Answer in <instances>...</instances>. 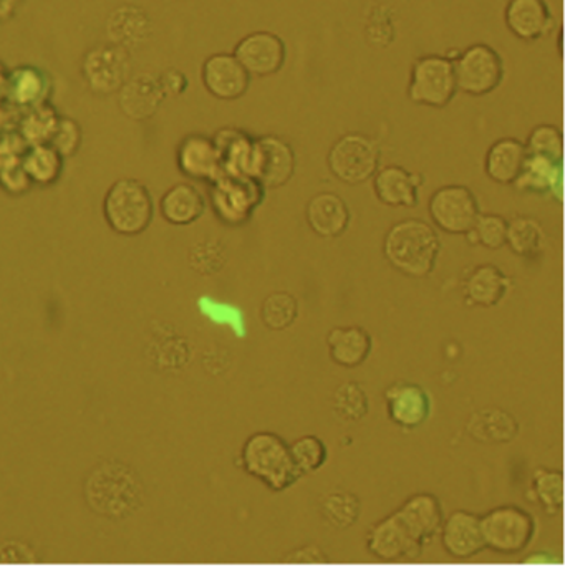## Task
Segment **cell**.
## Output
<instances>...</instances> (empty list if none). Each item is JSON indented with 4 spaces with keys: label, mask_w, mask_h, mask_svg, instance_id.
<instances>
[{
    "label": "cell",
    "mask_w": 565,
    "mask_h": 568,
    "mask_svg": "<svg viewBox=\"0 0 565 568\" xmlns=\"http://www.w3.org/2000/svg\"><path fill=\"white\" fill-rule=\"evenodd\" d=\"M466 433L476 443L507 444L520 434V423L503 407H483L468 417Z\"/></svg>",
    "instance_id": "obj_23"
},
{
    "label": "cell",
    "mask_w": 565,
    "mask_h": 568,
    "mask_svg": "<svg viewBox=\"0 0 565 568\" xmlns=\"http://www.w3.org/2000/svg\"><path fill=\"white\" fill-rule=\"evenodd\" d=\"M239 466L273 493H284L300 479L290 456L289 444L273 431H259L247 437L240 450Z\"/></svg>",
    "instance_id": "obj_2"
},
{
    "label": "cell",
    "mask_w": 565,
    "mask_h": 568,
    "mask_svg": "<svg viewBox=\"0 0 565 568\" xmlns=\"http://www.w3.org/2000/svg\"><path fill=\"white\" fill-rule=\"evenodd\" d=\"M56 123H59L56 113L50 106L39 103V105L30 109L25 118L20 122L19 135L29 146L50 143L53 133H55Z\"/></svg>",
    "instance_id": "obj_36"
},
{
    "label": "cell",
    "mask_w": 565,
    "mask_h": 568,
    "mask_svg": "<svg viewBox=\"0 0 565 568\" xmlns=\"http://www.w3.org/2000/svg\"><path fill=\"white\" fill-rule=\"evenodd\" d=\"M441 240L433 226L421 219H404L384 234L383 256L391 267L410 279H427L436 269Z\"/></svg>",
    "instance_id": "obj_1"
},
{
    "label": "cell",
    "mask_w": 565,
    "mask_h": 568,
    "mask_svg": "<svg viewBox=\"0 0 565 568\" xmlns=\"http://www.w3.org/2000/svg\"><path fill=\"white\" fill-rule=\"evenodd\" d=\"M388 420L403 431H414L430 420L433 403L421 384L410 381L391 383L383 393Z\"/></svg>",
    "instance_id": "obj_13"
},
{
    "label": "cell",
    "mask_w": 565,
    "mask_h": 568,
    "mask_svg": "<svg viewBox=\"0 0 565 568\" xmlns=\"http://www.w3.org/2000/svg\"><path fill=\"white\" fill-rule=\"evenodd\" d=\"M284 560L290 564H309V566H312V564L329 562V556L317 544H307V546L299 547V549L287 554Z\"/></svg>",
    "instance_id": "obj_43"
},
{
    "label": "cell",
    "mask_w": 565,
    "mask_h": 568,
    "mask_svg": "<svg viewBox=\"0 0 565 568\" xmlns=\"http://www.w3.org/2000/svg\"><path fill=\"white\" fill-rule=\"evenodd\" d=\"M513 186L521 193L551 194L563 200V162L526 153V162Z\"/></svg>",
    "instance_id": "obj_26"
},
{
    "label": "cell",
    "mask_w": 565,
    "mask_h": 568,
    "mask_svg": "<svg viewBox=\"0 0 565 568\" xmlns=\"http://www.w3.org/2000/svg\"><path fill=\"white\" fill-rule=\"evenodd\" d=\"M428 213L438 229L453 236H464L480 216V204L473 190L463 185L436 189L428 203Z\"/></svg>",
    "instance_id": "obj_10"
},
{
    "label": "cell",
    "mask_w": 565,
    "mask_h": 568,
    "mask_svg": "<svg viewBox=\"0 0 565 568\" xmlns=\"http://www.w3.org/2000/svg\"><path fill=\"white\" fill-rule=\"evenodd\" d=\"M453 63L458 92L470 96H486L503 82V56L487 43H473L458 53Z\"/></svg>",
    "instance_id": "obj_7"
},
{
    "label": "cell",
    "mask_w": 565,
    "mask_h": 568,
    "mask_svg": "<svg viewBox=\"0 0 565 568\" xmlns=\"http://www.w3.org/2000/svg\"><path fill=\"white\" fill-rule=\"evenodd\" d=\"M423 176L403 166H384L373 176L377 199L390 207H417Z\"/></svg>",
    "instance_id": "obj_20"
},
{
    "label": "cell",
    "mask_w": 565,
    "mask_h": 568,
    "mask_svg": "<svg viewBox=\"0 0 565 568\" xmlns=\"http://www.w3.org/2000/svg\"><path fill=\"white\" fill-rule=\"evenodd\" d=\"M176 162L183 175L199 182L213 183L223 175L216 143L203 135L186 136L178 146Z\"/></svg>",
    "instance_id": "obj_21"
},
{
    "label": "cell",
    "mask_w": 565,
    "mask_h": 568,
    "mask_svg": "<svg viewBox=\"0 0 565 568\" xmlns=\"http://www.w3.org/2000/svg\"><path fill=\"white\" fill-rule=\"evenodd\" d=\"M544 556L546 554H533L530 559L524 560V564H527V566H551V564H554V560H544Z\"/></svg>",
    "instance_id": "obj_45"
},
{
    "label": "cell",
    "mask_w": 565,
    "mask_h": 568,
    "mask_svg": "<svg viewBox=\"0 0 565 568\" xmlns=\"http://www.w3.org/2000/svg\"><path fill=\"white\" fill-rule=\"evenodd\" d=\"M103 214L110 229L122 236H138L148 229L155 214L152 193L136 179L113 183L103 200Z\"/></svg>",
    "instance_id": "obj_3"
},
{
    "label": "cell",
    "mask_w": 565,
    "mask_h": 568,
    "mask_svg": "<svg viewBox=\"0 0 565 568\" xmlns=\"http://www.w3.org/2000/svg\"><path fill=\"white\" fill-rule=\"evenodd\" d=\"M367 550L381 562H413L423 554V547L401 523L397 513L388 514L370 527Z\"/></svg>",
    "instance_id": "obj_12"
},
{
    "label": "cell",
    "mask_w": 565,
    "mask_h": 568,
    "mask_svg": "<svg viewBox=\"0 0 565 568\" xmlns=\"http://www.w3.org/2000/svg\"><path fill=\"white\" fill-rule=\"evenodd\" d=\"M408 96L411 102L430 109H444L458 93L453 60L443 55L420 56L411 66Z\"/></svg>",
    "instance_id": "obj_5"
},
{
    "label": "cell",
    "mask_w": 565,
    "mask_h": 568,
    "mask_svg": "<svg viewBox=\"0 0 565 568\" xmlns=\"http://www.w3.org/2000/svg\"><path fill=\"white\" fill-rule=\"evenodd\" d=\"M319 514L327 526L336 530H347L359 523L362 503L350 490H330L320 499Z\"/></svg>",
    "instance_id": "obj_29"
},
{
    "label": "cell",
    "mask_w": 565,
    "mask_h": 568,
    "mask_svg": "<svg viewBox=\"0 0 565 568\" xmlns=\"http://www.w3.org/2000/svg\"><path fill=\"white\" fill-rule=\"evenodd\" d=\"M290 456L300 476L316 473L326 466L329 459V450L326 443L317 436H302L289 444Z\"/></svg>",
    "instance_id": "obj_38"
},
{
    "label": "cell",
    "mask_w": 565,
    "mask_h": 568,
    "mask_svg": "<svg viewBox=\"0 0 565 568\" xmlns=\"http://www.w3.org/2000/svg\"><path fill=\"white\" fill-rule=\"evenodd\" d=\"M296 169V155L289 143L279 136L254 140L250 149L247 178L259 183L264 189H279L290 182Z\"/></svg>",
    "instance_id": "obj_9"
},
{
    "label": "cell",
    "mask_w": 565,
    "mask_h": 568,
    "mask_svg": "<svg viewBox=\"0 0 565 568\" xmlns=\"http://www.w3.org/2000/svg\"><path fill=\"white\" fill-rule=\"evenodd\" d=\"M3 66H0V96H7V90H9V75L3 72Z\"/></svg>",
    "instance_id": "obj_46"
},
{
    "label": "cell",
    "mask_w": 565,
    "mask_h": 568,
    "mask_svg": "<svg viewBox=\"0 0 565 568\" xmlns=\"http://www.w3.org/2000/svg\"><path fill=\"white\" fill-rule=\"evenodd\" d=\"M50 145L62 155V158H70L79 152L80 145H82V128L75 120L59 118L56 123L55 133H53Z\"/></svg>",
    "instance_id": "obj_41"
},
{
    "label": "cell",
    "mask_w": 565,
    "mask_h": 568,
    "mask_svg": "<svg viewBox=\"0 0 565 568\" xmlns=\"http://www.w3.org/2000/svg\"><path fill=\"white\" fill-rule=\"evenodd\" d=\"M507 219L500 214H483L477 216L466 236L471 246L486 247L490 250H497L506 246Z\"/></svg>",
    "instance_id": "obj_37"
},
{
    "label": "cell",
    "mask_w": 565,
    "mask_h": 568,
    "mask_svg": "<svg viewBox=\"0 0 565 568\" xmlns=\"http://www.w3.org/2000/svg\"><path fill=\"white\" fill-rule=\"evenodd\" d=\"M394 513L421 546H427L434 537L440 536L444 513L440 499L434 494H413Z\"/></svg>",
    "instance_id": "obj_18"
},
{
    "label": "cell",
    "mask_w": 565,
    "mask_h": 568,
    "mask_svg": "<svg viewBox=\"0 0 565 568\" xmlns=\"http://www.w3.org/2000/svg\"><path fill=\"white\" fill-rule=\"evenodd\" d=\"M0 185L10 194H23L30 189V182L27 173L23 172L22 162L0 168Z\"/></svg>",
    "instance_id": "obj_42"
},
{
    "label": "cell",
    "mask_w": 565,
    "mask_h": 568,
    "mask_svg": "<svg viewBox=\"0 0 565 568\" xmlns=\"http://www.w3.org/2000/svg\"><path fill=\"white\" fill-rule=\"evenodd\" d=\"M82 73L95 95L106 96L120 92L132 79L129 52L120 45L95 47L83 59Z\"/></svg>",
    "instance_id": "obj_11"
},
{
    "label": "cell",
    "mask_w": 565,
    "mask_h": 568,
    "mask_svg": "<svg viewBox=\"0 0 565 568\" xmlns=\"http://www.w3.org/2000/svg\"><path fill=\"white\" fill-rule=\"evenodd\" d=\"M530 499L540 504L549 517L564 509V473L561 469L537 467L531 476Z\"/></svg>",
    "instance_id": "obj_31"
},
{
    "label": "cell",
    "mask_w": 565,
    "mask_h": 568,
    "mask_svg": "<svg viewBox=\"0 0 565 568\" xmlns=\"http://www.w3.org/2000/svg\"><path fill=\"white\" fill-rule=\"evenodd\" d=\"M201 76H203L204 89L214 99L224 100V102L246 95L250 85L249 73L233 53L210 55L204 62Z\"/></svg>",
    "instance_id": "obj_15"
},
{
    "label": "cell",
    "mask_w": 565,
    "mask_h": 568,
    "mask_svg": "<svg viewBox=\"0 0 565 568\" xmlns=\"http://www.w3.org/2000/svg\"><path fill=\"white\" fill-rule=\"evenodd\" d=\"M461 289L468 307L493 309L500 306L507 292L513 289V279L494 264H481L468 270Z\"/></svg>",
    "instance_id": "obj_17"
},
{
    "label": "cell",
    "mask_w": 565,
    "mask_h": 568,
    "mask_svg": "<svg viewBox=\"0 0 565 568\" xmlns=\"http://www.w3.org/2000/svg\"><path fill=\"white\" fill-rule=\"evenodd\" d=\"M526 162V146L516 138H501L491 145L484 158L487 178L497 185H513Z\"/></svg>",
    "instance_id": "obj_27"
},
{
    "label": "cell",
    "mask_w": 565,
    "mask_h": 568,
    "mask_svg": "<svg viewBox=\"0 0 565 568\" xmlns=\"http://www.w3.org/2000/svg\"><path fill=\"white\" fill-rule=\"evenodd\" d=\"M306 219L310 229L322 239H337L349 229L352 213L336 193H319L307 203Z\"/></svg>",
    "instance_id": "obj_22"
},
{
    "label": "cell",
    "mask_w": 565,
    "mask_h": 568,
    "mask_svg": "<svg viewBox=\"0 0 565 568\" xmlns=\"http://www.w3.org/2000/svg\"><path fill=\"white\" fill-rule=\"evenodd\" d=\"M160 85H162L165 95H182L188 86V80L178 70H168L160 76Z\"/></svg>",
    "instance_id": "obj_44"
},
{
    "label": "cell",
    "mask_w": 565,
    "mask_h": 568,
    "mask_svg": "<svg viewBox=\"0 0 565 568\" xmlns=\"http://www.w3.org/2000/svg\"><path fill=\"white\" fill-rule=\"evenodd\" d=\"M299 317V302L289 292H274L260 306V320L273 332L289 329Z\"/></svg>",
    "instance_id": "obj_35"
},
{
    "label": "cell",
    "mask_w": 565,
    "mask_h": 568,
    "mask_svg": "<svg viewBox=\"0 0 565 568\" xmlns=\"http://www.w3.org/2000/svg\"><path fill=\"white\" fill-rule=\"evenodd\" d=\"M332 407L336 416L343 423H357L369 414V396L362 384L346 381L333 391Z\"/></svg>",
    "instance_id": "obj_34"
},
{
    "label": "cell",
    "mask_w": 565,
    "mask_h": 568,
    "mask_svg": "<svg viewBox=\"0 0 565 568\" xmlns=\"http://www.w3.org/2000/svg\"><path fill=\"white\" fill-rule=\"evenodd\" d=\"M557 43H559V53L563 55V32H559V40H557Z\"/></svg>",
    "instance_id": "obj_47"
},
{
    "label": "cell",
    "mask_w": 565,
    "mask_h": 568,
    "mask_svg": "<svg viewBox=\"0 0 565 568\" xmlns=\"http://www.w3.org/2000/svg\"><path fill=\"white\" fill-rule=\"evenodd\" d=\"M524 146H526L527 155L544 156L554 162H563L564 138L563 132L557 126L547 125V123L536 126Z\"/></svg>",
    "instance_id": "obj_39"
},
{
    "label": "cell",
    "mask_w": 565,
    "mask_h": 568,
    "mask_svg": "<svg viewBox=\"0 0 565 568\" xmlns=\"http://www.w3.org/2000/svg\"><path fill=\"white\" fill-rule=\"evenodd\" d=\"M23 172L35 185L50 186L60 178L63 158L50 143L33 145L22 156Z\"/></svg>",
    "instance_id": "obj_32"
},
{
    "label": "cell",
    "mask_w": 565,
    "mask_h": 568,
    "mask_svg": "<svg viewBox=\"0 0 565 568\" xmlns=\"http://www.w3.org/2000/svg\"><path fill=\"white\" fill-rule=\"evenodd\" d=\"M264 188L246 176L220 175L213 182L210 204L217 219L227 226H243L263 204Z\"/></svg>",
    "instance_id": "obj_8"
},
{
    "label": "cell",
    "mask_w": 565,
    "mask_h": 568,
    "mask_svg": "<svg viewBox=\"0 0 565 568\" xmlns=\"http://www.w3.org/2000/svg\"><path fill=\"white\" fill-rule=\"evenodd\" d=\"M480 517L486 549L503 556L524 552L537 534L536 517L514 504L494 507Z\"/></svg>",
    "instance_id": "obj_4"
},
{
    "label": "cell",
    "mask_w": 565,
    "mask_h": 568,
    "mask_svg": "<svg viewBox=\"0 0 565 568\" xmlns=\"http://www.w3.org/2000/svg\"><path fill=\"white\" fill-rule=\"evenodd\" d=\"M234 56L249 75L270 76L282 70L287 47L279 35L266 30L249 33L237 42Z\"/></svg>",
    "instance_id": "obj_14"
},
{
    "label": "cell",
    "mask_w": 565,
    "mask_h": 568,
    "mask_svg": "<svg viewBox=\"0 0 565 568\" xmlns=\"http://www.w3.org/2000/svg\"><path fill=\"white\" fill-rule=\"evenodd\" d=\"M440 536L444 552L453 559H471L486 549L481 517L470 510H454L444 517Z\"/></svg>",
    "instance_id": "obj_16"
},
{
    "label": "cell",
    "mask_w": 565,
    "mask_h": 568,
    "mask_svg": "<svg viewBox=\"0 0 565 568\" xmlns=\"http://www.w3.org/2000/svg\"><path fill=\"white\" fill-rule=\"evenodd\" d=\"M327 166L339 182L359 186L376 176L380 166V149L369 136L349 133L333 143Z\"/></svg>",
    "instance_id": "obj_6"
},
{
    "label": "cell",
    "mask_w": 565,
    "mask_h": 568,
    "mask_svg": "<svg viewBox=\"0 0 565 568\" xmlns=\"http://www.w3.org/2000/svg\"><path fill=\"white\" fill-rule=\"evenodd\" d=\"M109 32L115 45H138L148 39L150 19L138 7H120L110 19Z\"/></svg>",
    "instance_id": "obj_33"
},
{
    "label": "cell",
    "mask_w": 565,
    "mask_h": 568,
    "mask_svg": "<svg viewBox=\"0 0 565 568\" xmlns=\"http://www.w3.org/2000/svg\"><path fill=\"white\" fill-rule=\"evenodd\" d=\"M504 22L517 39L536 42L553 30L554 17L546 0H510Z\"/></svg>",
    "instance_id": "obj_19"
},
{
    "label": "cell",
    "mask_w": 565,
    "mask_h": 568,
    "mask_svg": "<svg viewBox=\"0 0 565 568\" xmlns=\"http://www.w3.org/2000/svg\"><path fill=\"white\" fill-rule=\"evenodd\" d=\"M43 75L35 69H19L9 75V90L7 96L19 105H33L40 103V93L43 95Z\"/></svg>",
    "instance_id": "obj_40"
},
{
    "label": "cell",
    "mask_w": 565,
    "mask_h": 568,
    "mask_svg": "<svg viewBox=\"0 0 565 568\" xmlns=\"http://www.w3.org/2000/svg\"><path fill=\"white\" fill-rule=\"evenodd\" d=\"M543 224L531 216H516L507 220L506 246L520 257H536L546 247Z\"/></svg>",
    "instance_id": "obj_30"
},
{
    "label": "cell",
    "mask_w": 565,
    "mask_h": 568,
    "mask_svg": "<svg viewBox=\"0 0 565 568\" xmlns=\"http://www.w3.org/2000/svg\"><path fill=\"white\" fill-rule=\"evenodd\" d=\"M165 99L160 80L152 75H138L130 79L119 92V105L129 118L143 122L158 112Z\"/></svg>",
    "instance_id": "obj_25"
},
{
    "label": "cell",
    "mask_w": 565,
    "mask_h": 568,
    "mask_svg": "<svg viewBox=\"0 0 565 568\" xmlns=\"http://www.w3.org/2000/svg\"><path fill=\"white\" fill-rule=\"evenodd\" d=\"M330 360L342 369H357L369 360L373 339L362 327H336L327 335Z\"/></svg>",
    "instance_id": "obj_24"
},
{
    "label": "cell",
    "mask_w": 565,
    "mask_h": 568,
    "mask_svg": "<svg viewBox=\"0 0 565 568\" xmlns=\"http://www.w3.org/2000/svg\"><path fill=\"white\" fill-rule=\"evenodd\" d=\"M206 209V200L193 185L179 183L172 186L160 200V213L173 226H189L196 223Z\"/></svg>",
    "instance_id": "obj_28"
}]
</instances>
